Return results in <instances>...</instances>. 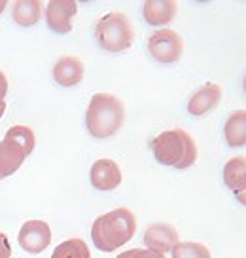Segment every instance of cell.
Instances as JSON below:
<instances>
[{
  "instance_id": "6",
  "label": "cell",
  "mask_w": 246,
  "mask_h": 258,
  "mask_svg": "<svg viewBox=\"0 0 246 258\" xmlns=\"http://www.w3.org/2000/svg\"><path fill=\"white\" fill-rule=\"evenodd\" d=\"M17 241L23 250L31 252V254H38L48 249V245L51 243L49 224L44 220H27L19 230Z\"/></svg>"
},
{
  "instance_id": "23",
  "label": "cell",
  "mask_w": 246,
  "mask_h": 258,
  "mask_svg": "<svg viewBox=\"0 0 246 258\" xmlns=\"http://www.w3.org/2000/svg\"><path fill=\"white\" fill-rule=\"evenodd\" d=\"M6 6H8V2H6V0H0V14L6 10Z\"/></svg>"
},
{
  "instance_id": "4",
  "label": "cell",
  "mask_w": 246,
  "mask_h": 258,
  "mask_svg": "<svg viewBox=\"0 0 246 258\" xmlns=\"http://www.w3.org/2000/svg\"><path fill=\"white\" fill-rule=\"evenodd\" d=\"M95 38L104 51L123 53L135 42V29L125 14L110 12L97 21Z\"/></svg>"
},
{
  "instance_id": "13",
  "label": "cell",
  "mask_w": 246,
  "mask_h": 258,
  "mask_svg": "<svg viewBox=\"0 0 246 258\" xmlns=\"http://www.w3.org/2000/svg\"><path fill=\"white\" fill-rule=\"evenodd\" d=\"M176 12H178V4L173 0H150L144 2L142 16L148 25L153 27H165L175 19Z\"/></svg>"
},
{
  "instance_id": "9",
  "label": "cell",
  "mask_w": 246,
  "mask_h": 258,
  "mask_svg": "<svg viewBox=\"0 0 246 258\" xmlns=\"http://www.w3.org/2000/svg\"><path fill=\"white\" fill-rule=\"evenodd\" d=\"M27 156H29V152L21 143L4 135V139L0 141V180L14 175L23 165Z\"/></svg>"
},
{
  "instance_id": "10",
  "label": "cell",
  "mask_w": 246,
  "mask_h": 258,
  "mask_svg": "<svg viewBox=\"0 0 246 258\" xmlns=\"http://www.w3.org/2000/svg\"><path fill=\"white\" fill-rule=\"evenodd\" d=\"M222 101V88L218 84H205L190 97L188 112L191 116H207L218 108Z\"/></svg>"
},
{
  "instance_id": "7",
  "label": "cell",
  "mask_w": 246,
  "mask_h": 258,
  "mask_svg": "<svg viewBox=\"0 0 246 258\" xmlns=\"http://www.w3.org/2000/svg\"><path fill=\"white\" fill-rule=\"evenodd\" d=\"M76 12L78 4L74 0H51L46 6V23L57 34H66L72 31Z\"/></svg>"
},
{
  "instance_id": "11",
  "label": "cell",
  "mask_w": 246,
  "mask_h": 258,
  "mask_svg": "<svg viewBox=\"0 0 246 258\" xmlns=\"http://www.w3.org/2000/svg\"><path fill=\"white\" fill-rule=\"evenodd\" d=\"M144 243L148 245V249L165 254V252H171L173 247L178 243V232L171 224L155 222V224L146 228V232H144Z\"/></svg>"
},
{
  "instance_id": "12",
  "label": "cell",
  "mask_w": 246,
  "mask_h": 258,
  "mask_svg": "<svg viewBox=\"0 0 246 258\" xmlns=\"http://www.w3.org/2000/svg\"><path fill=\"white\" fill-rule=\"evenodd\" d=\"M84 74H86L84 63L74 55L61 57L53 64V80L59 86H63V88H74V86H78L79 82L84 80Z\"/></svg>"
},
{
  "instance_id": "15",
  "label": "cell",
  "mask_w": 246,
  "mask_h": 258,
  "mask_svg": "<svg viewBox=\"0 0 246 258\" xmlns=\"http://www.w3.org/2000/svg\"><path fill=\"white\" fill-rule=\"evenodd\" d=\"M223 135L227 145L233 148L246 145V112L244 110H235L231 114L227 121H225V127H223Z\"/></svg>"
},
{
  "instance_id": "16",
  "label": "cell",
  "mask_w": 246,
  "mask_h": 258,
  "mask_svg": "<svg viewBox=\"0 0 246 258\" xmlns=\"http://www.w3.org/2000/svg\"><path fill=\"white\" fill-rule=\"evenodd\" d=\"M12 17L21 27H32L42 17V4L38 0H19L12 8Z\"/></svg>"
},
{
  "instance_id": "22",
  "label": "cell",
  "mask_w": 246,
  "mask_h": 258,
  "mask_svg": "<svg viewBox=\"0 0 246 258\" xmlns=\"http://www.w3.org/2000/svg\"><path fill=\"white\" fill-rule=\"evenodd\" d=\"M4 112H6V101H4V97L0 95V118L4 116Z\"/></svg>"
},
{
  "instance_id": "2",
  "label": "cell",
  "mask_w": 246,
  "mask_h": 258,
  "mask_svg": "<svg viewBox=\"0 0 246 258\" xmlns=\"http://www.w3.org/2000/svg\"><path fill=\"white\" fill-rule=\"evenodd\" d=\"M153 158L173 169H188L197 161V145L184 129H169L150 143Z\"/></svg>"
},
{
  "instance_id": "20",
  "label": "cell",
  "mask_w": 246,
  "mask_h": 258,
  "mask_svg": "<svg viewBox=\"0 0 246 258\" xmlns=\"http://www.w3.org/2000/svg\"><path fill=\"white\" fill-rule=\"evenodd\" d=\"M12 256V245H10L8 237L0 232V258Z\"/></svg>"
},
{
  "instance_id": "14",
  "label": "cell",
  "mask_w": 246,
  "mask_h": 258,
  "mask_svg": "<svg viewBox=\"0 0 246 258\" xmlns=\"http://www.w3.org/2000/svg\"><path fill=\"white\" fill-rule=\"evenodd\" d=\"M246 160L233 158L223 167V182L237 196V200L244 205V188H246Z\"/></svg>"
},
{
  "instance_id": "19",
  "label": "cell",
  "mask_w": 246,
  "mask_h": 258,
  "mask_svg": "<svg viewBox=\"0 0 246 258\" xmlns=\"http://www.w3.org/2000/svg\"><path fill=\"white\" fill-rule=\"evenodd\" d=\"M118 258H165V254L155 252L151 249H131L118 254Z\"/></svg>"
},
{
  "instance_id": "3",
  "label": "cell",
  "mask_w": 246,
  "mask_h": 258,
  "mask_svg": "<svg viewBox=\"0 0 246 258\" xmlns=\"http://www.w3.org/2000/svg\"><path fill=\"white\" fill-rule=\"evenodd\" d=\"M125 121V106L112 93H95L86 110V127L95 139H110Z\"/></svg>"
},
{
  "instance_id": "1",
  "label": "cell",
  "mask_w": 246,
  "mask_h": 258,
  "mask_svg": "<svg viewBox=\"0 0 246 258\" xmlns=\"http://www.w3.org/2000/svg\"><path fill=\"white\" fill-rule=\"evenodd\" d=\"M136 234V217L127 207H119L99 217L91 228V239L99 250L114 252L127 245Z\"/></svg>"
},
{
  "instance_id": "18",
  "label": "cell",
  "mask_w": 246,
  "mask_h": 258,
  "mask_svg": "<svg viewBox=\"0 0 246 258\" xmlns=\"http://www.w3.org/2000/svg\"><path fill=\"white\" fill-rule=\"evenodd\" d=\"M171 252H173V258H212L210 256V250L203 243L193 241H178Z\"/></svg>"
},
{
  "instance_id": "5",
  "label": "cell",
  "mask_w": 246,
  "mask_h": 258,
  "mask_svg": "<svg viewBox=\"0 0 246 258\" xmlns=\"http://www.w3.org/2000/svg\"><path fill=\"white\" fill-rule=\"evenodd\" d=\"M148 51L161 64L178 63L184 53V40L173 29H159L148 38Z\"/></svg>"
},
{
  "instance_id": "17",
  "label": "cell",
  "mask_w": 246,
  "mask_h": 258,
  "mask_svg": "<svg viewBox=\"0 0 246 258\" xmlns=\"http://www.w3.org/2000/svg\"><path fill=\"white\" fill-rule=\"evenodd\" d=\"M51 258H91V252L84 239L72 237V239H66L61 245H57Z\"/></svg>"
},
{
  "instance_id": "8",
  "label": "cell",
  "mask_w": 246,
  "mask_h": 258,
  "mask_svg": "<svg viewBox=\"0 0 246 258\" xmlns=\"http://www.w3.org/2000/svg\"><path fill=\"white\" fill-rule=\"evenodd\" d=\"M89 178H91L93 188H97V190H103V192L116 190L121 184V169L114 160L101 158L91 165Z\"/></svg>"
},
{
  "instance_id": "21",
  "label": "cell",
  "mask_w": 246,
  "mask_h": 258,
  "mask_svg": "<svg viewBox=\"0 0 246 258\" xmlns=\"http://www.w3.org/2000/svg\"><path fill=\"white\" fill-rule=\"evenodd\" d=\"M8 93V78H6V74L2 73V69H0V95L6 97Z\"/></svg>"
}]
</instances>
